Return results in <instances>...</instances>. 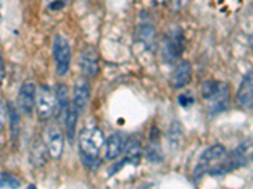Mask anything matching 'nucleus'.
Listing matches in <instances>:
<instances>
[{
    "instance_id": "4",
    "label": "nucleus",
    "mask_w": 253,
    "mask_h": 189,
    "mask_svg": "<svg viewBox=\"0 0 253 189\" xmlns=\"http://www.w3.org/2000/svg\"><path fill=\"white\" fill-rule=\"evenodd\" d=\"M53 58L58 75H66L71 64V48L69 40L62 35H56L53 39Z\"/></svg>"
},
{
    "instance_id": "21",
    "label": "nucleus",
    "mask_w": 253,
    "mask_h": 189,
    "mask_svg": "<svg viewBox=\"0 0 253 189\" xmlns=\"http://www.w3.org/2000/svg\"><path fill=\"white\" fill-rule=\"evenodd\" d=\"M6 123V109L4 103L0 101V130L3 129Z\"/></svg>"
},
{
    "instance_id": "6",
    "label": "nucleus",
    "mask_w": 253,
    "mask_h": 189,
    "mask_svg": "<svg viewBox=\"0 0 253 189\" xmlns=\"http://www.w3.org/2000/svg\"><path fill=\"white\" fill-rule=\"evenodd\" d=\"M36 107L42 119L49 118L56 110V94L47 85L41 86L36 94Z\"/></svg>"
},
{
    "instance_id": "16",
    "label": "nucleus",
    "mask_w": 253,
    "mask_h": 189,
    "mask_svg": "<svg viewBox=\"0 0 253 189\" xmlns=\"http://www.w3.org/2000/svg\"><path fill=\"white\" fill-rule=\"evenodd\" d=\"M126 153V160L129 163H138L142 157V145L141 141L135 138H130L126 140L124 152Z\"/></svg>"
},
{
    "instance_id": "18",
    "label": "nucleus",
    "mask_w": 253,
    "mask_h": 189,
    "mask_svg": "<svg viewBox=\"0 0 253 189\" xmlns=\"http://www.w3.org/2000/svg\"><path fill=\"white\" fill-rule=\"evenodd\" d=\"M181 138H182L181 124L175 121V123H172V125L170 126V131H169V141H170L171 148L177 149L178 145H180V140H181Z\"/></svg>"
},
{
    "instance_id": "13",
    "label": "nucleus",
    "mask_w": 253,
    "mask_h": 189,
    "mask_svg": "<svg viewBox=\"0 0 253 189\" xmlns=\"http://www.w3.org/2000/svg\"><path fill=\"white\" fill-rule=\"evenodd\" d=\"M253 89H252V71H250L247 76L243 78L238 92H237V100L239 105L245 109H252L253 106Z\"/></svg>"
},
{
    "instance_id": "7",
    "label": "nucleus",
    "mask_w": 253,
    "mask_h": 189,
    "mask_svg": "<svg viewBox=\"0 0 253 189\" xmlns=\"http://www.w3.org/2000/svg\"><path fill=\"white\" fill-rule=\"evenodd\" d=\"M63 134L60 127L56 125H49L46 131L44 145L49 157L55 160H58L63 153Z\"/></svg>"
},
{
    "instance_id": "10",
    "label": "nucleus",
    "mask_w": 253,
    "mask_h": 189,
    "mask_svg": "<svg viewBox=\"0 0 253 189\" xmlns=\"http://www.w3.org/2000/svg\"><path fill=\"white\" fill-rule=\"evenodd\" d=\"M90 100V87L89 83L80 78L74 86V94H72V105L76 107L79 112H83L86 109Z\"/></svg>"
},
{
    "instance_id": "9",
    "label": "nucleus",
    "mask_w": 253,
    "mask_h": 189,
    "mask_svg": "<svg viewBox=\"0 0 253 189\" xmlns=\"http://www.w3.org/2000/svg\"><path fill=\"white\" fill-rule=\"evenodd\" d=\"M36 94H37V87L33 81H27L20 87L19 94H18V103L24 114L31 115L35 109Z\"/></svg>"
},
{
    "instance_id": "14",
    "label": "nucleus",
    "mask_w": 253,
    "mask_h": 189,
    "mask_svg": "<svg viewBox=\"0 0 253 189\" xmlns=\"http://www.w3.org/2000/svg\"><path fill=\"white\" fill-rule=\"evenodd\" d=\"M126 140L123 135L119 132L112 134L107 140V148H105V158L108 160H114L122 155L124 152Z\"/></svg>"
},
{
    "instance_id": "2",
    "label": "nucleus",
    "mask_w": 253,
    "mask_h": 189,
    "mask_svg": "<svg viewBox=\"0 0 253 189\" xmlns=\"http://www.w3.org/2000/svg\"><path fill=\"white\" fill-rule=\"evenodd\" d=\"M251 154H252V140L248 139L245 143H242L241 145L237 146L233 152H230L229 154H225L223 160L218 165L214 166L213 169L209 172V174L224 175L227 173L233 172V170L238 169V168L247 164Z\"/></svg>"
},
{
    "instance_id": "15",
    "label": "nucleus",
    "mask_w": 253,
    "mask_h": 189,
    "mask_svg": "<svg viewBox=\"0 0 253 189\" xmlns=\"http://www.w3.org/2000/svg\"><path fill=\"white\" fill-rule=\"evenodd\" d=\"M56 94V109H57V114L61 118H65L67 109L70 106L69 101V90H67L66 85L60 83L55 91Z\"/></svg>"
},
{
    "instance_id": "19",
    "label": "nucleus",
    "mask_w": 253,
    "mask_h": 189,
    "mask_svg": "<svg viewBox=\"0 0 253 189\" xmlns=\"http://www.w3.org/2000/svg\"><path fill=\"white\" fill-rule=\"evenodd\" d=\"M0 186L1 187H10V188H15V187H20V183L18 182L17 178L9 177L8 174L3 175V178L0 179Z\"/></svg>"
},
{
    "instance_id": "17",
    "label": "nucleus",
    "mask_w": 253,
    "mask_h": 189,
    "mask_svg": "<svg viewBox=\"0 0 253 189\" xmlns=\"http://www.w3.org/2000/svg\"><path fill=\"white\" fill-rule=\"evenodd\" d=\"M78 116H79V111L76 110V107L70 103L69 109H67L66 115H65V118H63V121H65V125H66L67 129V134H69V139L71 140L74 138V135H75V127L78 125Z\"/></svg>"
},
{
    "instance_id": "12",
    "label": "nucleus",
    "mask_w": 253,
    "mask_h": 189,
    "mask_svg": "<svg viewBox=\"0 0 253 189\" xmlns=\"http://www.w3.org/2000/svg\"><path fill=\"white\" fill-rule=\"evenodd\" d=\"M191 75H193V68L191 64L187 61H182L180 64L175 68L171 77V82H172L173 89H182L186 85H189L191 81Z\"/></svg>"
},
{
    "instance_id": "22",
    "label": "nucleus",
    "mask_w": 253,
    "mask_h": 189,
    "mask_svg": "<svg viewBox=\"0 0 253 189\" xmlns=\"http://www.w3.org/2000/svg\"><path fill=\"white\" fill-rule=\"evenodd\" d=\"M4 78H5V64H4L3 58L0 57V86L3 85Z\"/></svg>"
},
{
    "instance_id": "8",
    "label": "nucleus",
    "mask_w": 253,
    "mask_h": 189,
    "mask_svg": "<svg viewBox=\"0 0 253 189\" xmlns=\"http://www.w3.org/2000/svg\"><path fill=\"white\" fill-rule=\"evenodd\" d=\"M81 71L86 76H95L99 71V53L92 46L84 47L79 57Z\"/></svg>"
},
{
    "instance_id": "1",
    "label": "nucleus",
    "mask_w": 253,
    "mask_h": 189,
    "mask_svg": "<svg viewBox=\"0 0 253 189\" xmlns=\"http://www.w3.org/2000/svg\"><path fill=\"white\" fill-rule=\"evenodd\" d=\"M104 144H105V138L99 127L90 126L81 130L79 134V149L85 164L92 165L96 163Z\"/></svg>"
},
{
    "instance_id": "23",
    "label": "nucleus",
    "mask_w": 253,
    "mask_h": 189,
    "mask_svg": "<svg viewBox=\"0 0 253 189\" xmlns=\"http://www.w3.org/2000/svg\"><path fill=\"white\" fill-rule=\"evenodd\" d=\"M0 23H1V12H0Z\"/></svg>"
},
{
    "instance_id": "24",
    "label": "nucleus",
    "mask_w": 253,
    "mask_h": 189,
    "mask_svg": "<svg viewBox=\"0 0 253 189\" xmlns=\"http://www.w3.org/2000/svg\"><path fill=\"white\" fill-rule=\"evenodd\" d=\"M161 1H167V0H161Z\"/></svg>"
},
{
    "instance_id": "3",
    "label": "nucleus",
    "mask_w": 253,
    "mask_h": 189,
    "mask_svg": "<svg viewBox=\"0 0 253 189\" xmlns=\"http://www.w3.org/2000/svg\"><path fill=\"white\" fill-rule=\"evenodd\" d=\"M225 154H227V150L220 144L210 146L207 150H204V153L199 158L198 164H196L195 170H194V178L198 179V178L207 174V173L209 174L210 170L223 160V158L225 157Z\"/></svg>"
},
{
    "instance_id": "5",
    "label": "nucleus",
    "mask_w": 253,
    "mask_h": 189,
    "mask_svg": "<svg viewBox=\"0 0 253 189\" xmlns=\"http://www.w3.org/2000/svg\"><path fill=\"white\" fill-rule=\"evenodd\" d=\"M164 56L169 62L178 60L185 51V37L180 28L171 31L164 39Z\"/></svg>"
},
{
    "instance_id": "20",
    "label": "nucleus",
    "mask_w": 253,
    "mask_h": 189,
    "mask_svg": "<svg viewBox=\"0 0 253 189\" xmlns=\"http://www.w3.org/2000/svg\"><path fill=\"white\" fill-rule=\"evenodd\" d=\"M178 103L184 107H189L194 103V98L191 96H187V94H180L178 96Z\"/></svg>"
},
{
    "instance_id": "11",
    "label": "nucleus",
    "mask_w": 253,
    "mask_h": 189,
    "mask_svg": "<svg viewBox=\"0 0 253 189\" xmlns=\"http://www.w3.org/2000/svg\"><path fill=\"white\" fill-rule=\"evenodd\" d=\"M208 102L210 103V110H213L215 114L227 109L229 105V87L225 83L220 82L218 90L208 100Z\"/></svg>"
}]
</instances>
